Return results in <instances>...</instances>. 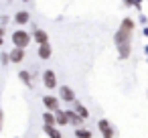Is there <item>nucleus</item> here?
I'll use <instances>...</instances> for the list:
<instances>
[{
	"instance_id": "obj_20",
	"label": "nucleus",
	"mask_w": 148,
	"mask_h": 138,
	"mask_svg": "<svg viewBox=\"0 0 148 138\" xmlns=\"http://www.w3.org/2000/svg\"><path fill=\"white\" fill-rule=\"evenodd\" d=\"M140 2H142V0H132V4H134L136 8H140Z\"/></svg>"
},
{
	"instance_id": "obj_16",
	"label": "nucleus",
	"mask_w": 148,
	"mask_h": 138,
	"mask_svg": "<svg viewBox=\"0 0 148 138\" xmlns=\"http://www.w3.org/2000/svg\"><path fill=\"white\" fill-rule=\"evenodd\" d=\"M45 134H49V136H53V138H61V136H63L61 130H57L55 126H45Z\"/></svg>"
},
{
	"instance_id": "obj_7",
	"label": "nucleus",
	"mask_w": 148,
	"mask_h": 138,
	"mask_svg": "<svg viewBox=\"0 0 148 138\" xmlns=\"http://www.w3.org/2000/svg\"><path fill=\"white\" fill-rule=\"evenodd\" d=\"M8 55H10V61H12V63H21V61L25 59V49H23V47H14Z\"/></svg>"
},
{
	"instance_id": "obj_17",
	"label": "nucleus",
	"mask_w": 148,
	"mask_h": 138,
	"mask_svg": "<svg viewBox=\"0 0 148 138\" xmlns=\"http://www.w3.org/2000/svg\"><path fill=\"white\" fill-rule=\"evenodd\" d=\"M75 136H79V138H81V136L91 138V136H93V132H89V130H85V128H77V130H75Z\"/></svg>"
},
{
	"instance_id": "obj_8",
	"label": "nucleus",
	"mask_w": 148,
	"mask_h": 138,
	"mask_svg": "<svg viewBox=\"0 0 148 138\" xmlns=\"http://www.w3.org/2000/svg\"><path fill=\"white\" fill-rule=\"evenodd\" d=\"M43 104H45V108L51 110V112H55V110L59 108V100H57L55 95H45V97H43Z\"/></svg>"
},
{
	"instance_id": "obj_10",
	"label": "nucleus",
	"mask_w": 148,
	"mask_h": 138,
	"mask_svg": "<svg viewBox=\"0 0 148 138\" xmlns=\"http://www.w3.org/2000/svg\"><path fill=\"white\" fill-rule=\"evenodd\" d=\"M29 21H31V14H29L27 10H18V12L14 14V23H16V25H21V27H23V25H27Z\"/></svg>"
},
{
	"instance_id": "obj_1",
	"label": "nucleus",
	"mask_w": 148,
	"mask_h": 138,
	"mask_svg": "<svg viewBox=\"0 0 148 138\" xmlns=\"http://www.w3.org/2000/svg\"><path fill=\"white\" fill-rule=\"evenodd\" d=\"M132 35H134V21L132 19H124L120 29L116 31L114 35V43H116V49L120 53L122 59L130 57V51H132Z\"/></svg>"
},
{
	"instance_id": "obj_4",
	"label": "nucleus",
	"mask_w": 148,
	"mask_h": 138,
	"mask_svg": "<svg viewBox=\"0 0 148 138\" xmlns=\"http://www.w3.org/2000/svg\"><path fill=\"white\" fill-rule=\"evenodd\" d=\"M43 83L49 87V89H53V87H57V75H55V71H45L43 73Z\"/></svg>"
},
{
	"instance_id": "obj_19",
	"label": "nucleus",
	"mask_w": 148,
	"mask_h": 138,
	"mask_svg": "<svg viewBox=\"0 0 148 138\" xmlns=\"http://www.w3.org/2000/svg\"><path fill=\"white\" fill-rule=\"evenodd\" d=\"M2 43H4V29L0 27V45H2Z\"/></svg>"
},
{
	"instance_id": "obj_14",
	"label": "nucleus",
	"mask_w": 148,
	"mask_h": 138,
	"mask_svg": "<svg viewBox=\"0 0 148 138\" xmlns=\"http://www.w3.org/2000/svg\"><path fill=\"white\" fill-rule=\"evenodd\" d=\"M43 122H45V126H57V122H55V114H51V110H47V112L43 114Z\"/></svg>"
},
{
	"instance_id": "obj_5",
	"label": "nucleus",
	"mask_w": 148,
	"mask_h": 138,
	"mask_svg": "<svg viewBox=\"0 0 148 138\" xmlns=\"http://www.w3.org/2000/svg\"><path fill=\"white\" fill-rule=\"evenodd\" d=\"M59 91H61V93H59V97H61L63 102H71V104L75 102V91H73L69 85H63Z\"/></svg>"
},
{
	"instance_id": "obj_11",
	"label": "nucleus",
	"mask_w": 148,
	"mask_h": 138,
	"mask_svg": "<svg viewBox=\"0 0 148 138\" xmlns=\"http://www.w3.org/2000/svg\"><path fill=\"white\" fill-rule=\"evenodd\" d=\"M51 55H53V49H51L49 43L39 45V57H41V59H51Z\"/></svg>"
},
{
	"instance_id": "obj_3",
	"label": "nucleus",
	"mask_w": 148,
	"mask_h": 138,
	"mask_svg": "<svg viewBox=\"0 0 148 138\" xmlns=\"http://www.w3.org/2000/svg\"><path fill=\"white\" fill-rule=\"evenodd\" d=\"M97 128H99V132H101V136H106V138H112L114 134H116V130H114V126L108 122V120H99V124H97Z\"/></svg>"
},
{
	"instance_id": "obj_6",
	"label": "nucleus",
	"mask_w": 148,
	"mask_h": 138,
	"mask_svg": "<svg viewBox=\"0 0 148 138\" xmlns=\"http://www.w3.org/2000/svg\"><path fill=\"white\" fill-rule=\"evenodd\" d=\"M33 39H35L39 45H43V43H49V35H47L43 29H33Z\"/></svg>"
},
{
	"instance_id": "obj_24",
	"label": "nucleus",
	"mask_w": 148,
	"mask_h": 138,
	"mask_svg": "<svg viewBox=\"0 0 148 138\" xmlns=\"http://www.w3.org/2000/svg\"><path fill=\"white\" fill-rule=\"evenodd\" d=\"M146 53H148V47H146Z\"/></svg>"
},
{
	"instance_id": "obj_2",
	"label": "nucleus",
	"mask_w": 148,
	"mask_h": 138,
	"mask_svg": "<svg viewBox=\"0 0 148 138\" xmlns=\"http://www.w3.org/2000/svg\"><path fill=\"white\" fill-rule=\"evenodd\" d=\"M12 43H14V47H23V49H27L29 45H31V35L27 33V31H14L12 33Z\"/></svg>"
},
{
	"instance_id": "obj_13",
	"label": "nucleus",
	"mask_w": 148,
	"mask_h": 138,
	"mask_svg": "<svg viewBox=\"0 0 148 138\" xmlns=\"http://www.w3.org/2000/svg\"><path fill=\"white\" fill-rule=\"evenodd\" d=\"M73 106H75L73 110H75V112H77V114H79V116H81L83 120H85V118H89V112H87V110H85V106H81V104H79L77 100L73 102Z\"/></svg>"
},
{
	"instance_id": "obj_15",
	"label": "nucleus",
	"mask_w": 148,
	"mask_h": 138,
	"mask_svg": "<svg viewBox=\"0 0 148 138\" xmlns=\"http://www.w3.org/2000/svg\"><path fill=\"white\" fill-rule=\"evenodd\" d=\"M18 77H21V81H23L27 87H33V77H31V73H29V71H21V73H18Z\"/></svg>"
},
{
	"instance_id": "obj_22",
	"label": "nucleus",
	"mask_w": 148,
	"mask_h": 138,
	"mask_svg": "<svg viewBox=\"0 0 148 138\" xmlns=\"http://www.w3.org/2000/svg\"><path fill=\"white\" fill-rule=\"evenodd\" d=\"M144 35H146V37H148V27H144Z\"/></svg>"
},
{
	"instance_id": "obj_9",
	"label": "nucleus",
	"mask_w": 148,
	"mask_h": 138,
	"mask_svg": "<svg viewBox=\"0 0 148 138\" xmlns=\"http://www.w3.org/2000/svg\"><path fill=\"white\" fill-rule=\"evenodd\" d=\"M55 122H57V126H65V124H69L67 112H63L61 108H57V110H55Z\"/></svg>"
},
{
	"instance_id": "obj_18",
	"label": "nucleus",
	"mask_w": 148,
	"mask_h": 138,
	"mask_svg": "<svg viewBox=\"0 0 148 138\" xmlns=\"http://www.w3.org/2000/svg\"><path fill=\"white\" fill-rule=\"evenodd\" d=\"M0 59H2V63H4V65H6V63H10V55H8V53H4Z\"/></svg>"
},
{
	"instance_id": "obj_21",
	"label": "nucleus",
	"mask_w": 148,
	"mask_h": 138,
	"mask_svg": "<svg viewBox=\"0 0 148 138\" xmlns=\"http://www.w3.org/2000/svg\"><path fill=\"white\" fill-rule=\"evenodd\" d=\"M0 130H2V110H0Z\"/></svg>"
},
{
	"instance_id": "obj_23",
	"label": "nucleus",
	"mask_w": 148,
	"mask_h": 138,
	"mask_svg": "<svg viewBox=\"0 0 148 138\" xmlns=\"http://www.w3.org/2000/svg\"><path fill=\"white\" fill-rule=\"evenodd\" d=\"M23 2H29V0H23Z\"/></svg>"
},
{
	"instance_id": "obj_12",
	"label": "nucleus",
	"mask_w": 148,
	"mask_h": 138,
	"mask_svg": "<svg viewBox=\"0 0 148 138\" xmlns=\"http://www.w3.org/2000/svg\"><path fill=\"white\" fill-rule=\"evenodd\" d=\"M67 118H69V122H71L73 126H79V124L83 122V118H81L75 110H69V112H67Z\"/></svg>"
}]
</instances>
